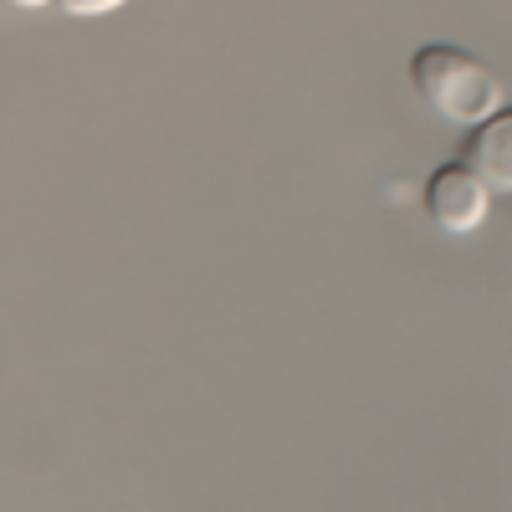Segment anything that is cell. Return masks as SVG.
<instances>
[{
    "instance_id": "cell-4",
    "label": "cell",
    "mask_w": 512,
    "mask_h": 512,
    "mask_svg": "<svg viewBox=\"0 0 512 512\" xmlns=\"http://www.w3.org/2000/svg\"><path fill=\"white\" fill-rule=\"evenodd\" d=\"M52 6L62 16H77V21H88V16H113L123 0H52Z\"/></svg>"
},
{
    "instance_id": "cell-5",
    "label": "cell",
    "mask_w": 512,
    "mask_h": 512,
    "mask_svg": "<svg viewBox=\"0 0 512 512\" xmlns=\"http://www.w3.org/2000/svg\"><path fill=\"white\" fill-rule=\"evenodd\" d=\"M11 11H41V6H52V0H6Z\"/></svg>"
},
{
    "instance_id": "cell-1",
    "label": "cell",
    "mask_w": 512,
    "mask_h": 512,
    "mask_svg": "<svg viewBox=\"0 0 512 512\" xmlns=\"http://www.w3.org/2000/svg\"><path fill=\"white\" fill-rule=\"evenodd\" d=\"M410 88L436 118L456 128H472L492 108H502V82L492 77V67H482L472 52L451 47V41H425L410 52Z\"/></svg>"
},
{
    "instance_id": "cell-3",
    "label": "cell",
    "mask_w": 512,
    "mask_h": 512,
    "mask_svg": "<svg viewBox=\"0 0 512 512\" xmlns=\"http://www.w3.org/2000/svg\"><path fill=\"white\" fill-rule=\"evenodd\" d=\"M461 159L477 169L492 190H512V108H492L461 144Z\"/></svg>"
},
{
    "instance_id": "cell-2",
    "label": "cell",
    "mask_w": 512,
    "mask_h": 512,
    "mask_svg": "<svg viewBox=\"0 0 512 512\" xmlns=\"http://www.w3.org/2000/svg\"><path fill=\"white\" fill-rule=\"evenodd\" d=\"M492 195H497V190L456 154V159H441L431 175H425V185H420V210H425V221H431L436 231L466 236V231H477V226L487 221Z\"/></svg>"
}]
</instances>
